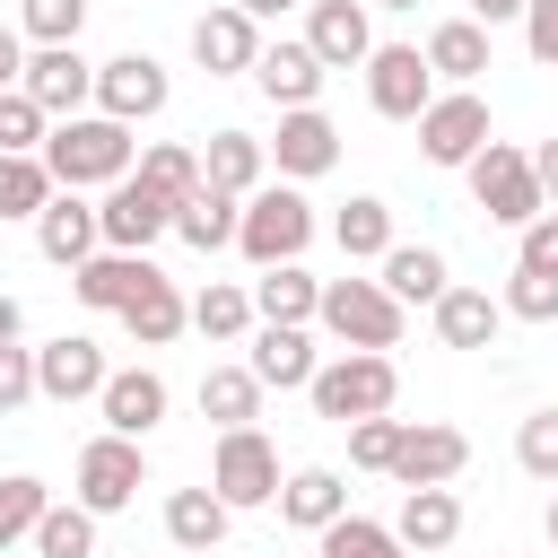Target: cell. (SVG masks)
I'll return each mask as SVG.
<instances>
[{
	"label": "cell",
	"mask_w": 558,
	"mask_h": 558,
	"mask_svg": "<svg viewBox=\"0 0 558 558\" xmlns=\"http://www.w3.org/2000/svg\"><path fill=\"white\" fill-rule=\"evenodd\" d=\"M35 157H44V174H52L61 192L122 183V174H131V122H113V113H70V122L44 131Z\"/></svg>",
	"instance_id": "1"
},
{
	"label": "cell",
	"mask_w": 558,
	"mask_h": 558,
	"mask_svg": "<svg viewBox=\"0 0 558 558\" xmlns=\"http://www.w3.org/2000/svg\"><path fill=\"white\" fill-rule=\"evenodd\" d=\"M305 244H314V201L296 183H253L235 209V253L253 270H270V262H296Z\"/></svg>",
	"instance_id": "2"
},
{
	"label": "cell",
	"mask_w": 558,
	"mask_h": 558,
	"mask_svg": "<svg viewBox=\"0 0 558 558\" xmlns=\"http://www.w3.org/2000/svg\"><path fill=\"white\" fill-rule=\"evenodd\" d=\"M314 323H323L331 340H349V349H392L401 323H410V305H401L384 279H323Z\"/></svg>",
	"instance_id": "3"
},
{
	"label": "cell",
	"mask_w": 558,
	"mask_h": 558,
	"mask_svg": "<svg viewBox=\"0 0 558 558\" xmlns=\"http://www.w3.org/2000/svg\"><path fill=\"white\" fill-rule=\"evenodd\" d=\"M314 410L323 418H375V410H392V392H401V366L384 357V349H349V357H331V366H314Z\"/></svg>",
	"instance_id": "4"
},
{
	"label": "cell",
	"mask_w": 558,
	"mask_h": 558,
	"mask_svg": "<svg viewBox=\"0 0 558 558\" xmlns=\"http://www.w3.org/2000/svg\"><path fill=\"white\" fill-rule=\"evenodd\" d=\"M148 488V462H140V436H87L78 445V506L87 514H122L131 497Z\"/></svg>",
	"instance_id": "5"
},
{
	"label": "cell",
	"mask_w": 558,
	"mask_h": 558,
	"mask_svg": "<svg viewBox=\"0 0 558 558\" xmlns=\"http://www.w3.org/2000/svg\"><path fill=\"white\" fill-rule=\"evenodd\" d=\"M209 488L244 514V506H270L279 497V453L262 427H218V453H209Z\"/></svg>",
	"instance_id": "6"
},
{
	"label": "cell",
	"mask_w": 558,
	"mask_h": 558,
	"mask_svg": "<svg viewBox=\"0 0 558 558\" xmlns=\"http://www.w3.org/2000/svg\"><path fill=\"white\" fill-rule=\"evenodd\" d=\"M357 70H366V105H375L384 122H418L427 96H436V70H427L418 44H375Z\"/></svg>",
	"instance_id": "7"
},
{
	"label": "cell",
	"mask_w": 558,
	"mask_h": 558,
	"mask_svg": "<svg viewBox=\"0 0 558 558\" xmlns=\"http://www.w3.org/2000/svg\"><path fill=\"white\" fill-rule=\"evenodd\" d=\"M471 201L497 218V227H523V218H541V183H532V157L523 148H506V140H488L471 166Z\"/></svg>",
	"instance_id": "8"
},
{
	"label": "cell",
	"mask_w": 558,
	"mask_h": 558,
	"mask_svg": "<svg viewBox=\"0 0 558 558\" xmlns=\"http://www.w3.org/2000/svg\"><path fill=\"white\" fill-rule=\"evenodd\" d=\"M157 235H174V201L148 192L140 174H122V183L96 201V244H113V253H148Z\"/></svg>",
	"instance_id": "9"
},
{
	"label": "cell",
	"mask_w": 558,
	"mask_h": 558,
	"mask_svg": "<svg viewBox=\"0 0 558 558\" xmlns=\"http://www.w3.org/2000/svg\"><path fill=\"white\" fill-rule=\"evenodd\" d=\"M480 148H488V105H480L471 87L427 96V113H418V157H427V166H471Z\"/></svg>",
	"instance_id": "10"
},
{
	"label": "cell",
	"mask_w": 558,
	"mask_h": 558,
	"mask_svg": "<svg viewBox=\"0 0 558 558\" xmlns=\"http://www.w3.org/2000/svg\"><path fill=\"white\" fill-rule=\"evenodd\" d=\"M17 87H26L52 122H70V113L96 96V61H87L78 44H35V52H26V70H17Z\"/></svg>",
	"instance_id": "11"
},
{
	"label": "cell",
	"mask_w": 558,
	"mask_h": 558,
	"mask_svg": "<svg viewBox=\"0 0 558 558\" xmlns=\"http://www.w3.org/2000/svg\"><path fill=\"white\" fill-rule=\"evenodd\" d=\"M166 70L148 61V52H113V61H96V113H113V122H148V113H166Z\"/></svg>",
	"instance_id": "12"
},
{
	"label": "cell",
	"mask_w": 558,
	"mask_h": 558,
	"mask_svg": "<svg viewBox=\"0 0 558 558\" xmlns=\"http://www.w3.org/2000/svg\"><path fill=\"white\" fill-rule=\"evenodd\" d=\"M105 375H113V366H105V349H96L87 331H61V340L35 349V392H44V401H96Z\"/></svg>",
	"instance_id": "13"
},
{
	"label": "cell",
	"mask_w": 558,
	"mask_h": 558,
	"mask_svg": "<svg viewBox=\"0 0 558 558\" xmlns=\"http://www.w3.org/2000/svg\"><path fill=\"white\" fill-rule=\"evenodd\" d=\"M462 462H471L462 427H401V445H392V480L401 488H453Z\"/></svg>",
	"instance_id": "14"
},
{
	"label": "cell",
	"mask_w": 558,
	"mask_h": 558,
	"mask_svg": "<svg viewBox=\"0 0 558 558\" xmlns=\"http://www.w3.org/2000/svg\"><path fill=\"white\" fill-rule=\"evenodd\" d=\"M262 148L279 157V174H288V183H314V174H331V166H340V131H331L314 105H288V113H279V140H262Z\"/></svg>",
	"instance_id": "15"
},
{
	"label": "cell",
	"mask_w": 558,
	"mask_h": 558,
	"mask_svg": "<svg viewBox=\"0 0 558 558\" xmlns=\"http://www.w3.org/2000/svg\"><path fill=\"white\" fill-rule=\"evenodd\" d=\"M305 44L323 70H357L375 52V26H366V0H314L305 9Z\"/></svg>",
	"instance_id": "16"
},
{
	"label": "cell",
	"mask_w": 558,
	"mask_h": 558,
	"mask_svg": "<svg viewBox=\"0 0 558 558\" xmlns=\"http://www.w3.org/2000/svg\"><path fill=\"white\" fill-rule=\"evenodd\" d=\"M453 532H462V497H453V488H401L392 541H401L410 558H436V549H453Z\"/></svg>",
	"instance_id": "17"
},
{
	"label": "cell",
	"mask_w": 558,
	"mask_h": 558,
	"mask_svg": "<svg viewBox=\"0 0 558 558\" xmlns=\"http://www.w3.org/2000/svg\"><path fill=\"white\" fill-rule=\"evenodd\" d=\"M253 87H262L279 113H288V105H314V96H323V61H314V44H288V35L262 44V52H253Z\"/></svg>",
	"instance_id": "18"
},
{
	"label": "cell",
	"mask_w": 558,
	"mask_h": 558,
	"mask_svg": "<svg viewBox=\"0 0 558 558\" xmlns=\"http://www.w3.org/2000/svg\"><path fill=\"white\" fill-rule=\"evenodd\" d=\"M96 410H105L113 436H148V427L166 418V375H157V366H122V375H105Z\"/></svg>",
	"instance_id": "19"
},
{
	"label": "cell",
	"mask_w": 558,
	"mask_h": 558,
	"mask_svg": "<svg viewBox=\"0 0 558 558\" xmlns=\"http://www.w3.org/2000/svg\"><path fill=\"white\" fill-rule=\"evenodd\" d=\"M253 52H262V26L227 0V9H209L201 26H192V61L209 70V78H227V70H253Z\"/></svg>",
	"instance_id": "20"
},
{
	"label": "cell",
	"mask_w": 558,
	"mask_h": 558,
	"mask_svg": "<svg viewBox=\"0 0 558 558\" xmlns=\"http://www.w3.org/2000/svg\"><path fill=\"white\" fill-rule=\"evenodd\" d=\"M244 366L262 375V392H270V384H279V392H296V384H314V366H323V357H314L305 323H262V331H253V357H244Z\"/></svg>",
	"instance_id": "21"
},
{
	"label": "cell",
	"mask_w": 558,
	"mask_h": 558,
	"mask_svg": "<svg viewBox=\"0 0 558 558\" xmlns=\"http://www.w3.org/2000/svg\"><path fill=\"white\" fill-rule=\"evenodd\" d=\"M35 244H44V262L78 270V262L96 253V209H87L78 192H52V201L35 209Z\"/></svg>",
	"instance_id": "22"
},
{
	"label": "cell",
	"mask_w": 558,
	"mask_h": 558,
	"mask_svg": "<svg viewBox=\"0 0 558 558\" xmlns=\"http://www.w3.org/2000/svg\"><path fill=\"white\" fill-rule=\"evenodd\" d=\"M148 270H157L148 253H113V244H96V253L70 270V288H78V305H96V314H122V296H131Z\"/></svg>",
	"instance_id": "23"
},
{
	"label": "cell",
	"mask_w": 558,
	"mask_h": 558,
	"mask_svg": "<svg viewBox=\"0 0 558 558\" xmlns=\"http://www.w3.org/2000/svg\"><path fill=\"white\" fill-rule=\"evenodd\" d=\"M183 323H192V305L174 296V279H166V270H148V279H140L131 296H122V331H131L140 349H166V340H174Z\"/></svg>",
	"instance_id": "24"
},
{
	"label": "cell",
	"mask_w": 558,
	"mask_h": 558,
	"mask_svg": "<svg viewBox=\"0 0 558 558\" xmlns=\"http://www.w3.org/2000/svg\"><path fill=\"white\" fill-rule=\"evenodd\" d=\"M279 514H288L296 532H323L331 514H349V488H340V471H331V462H305V471H288V480H279Z\"/></svg>",
	"instance_id": "25"
},
{
	"label": "cell",
	"mask_w": 558,
	"mask_h": 558,
	"mask_svg": "<svg viewBox=\"0 0 558 558\" xmlns=\"http://www.w3.org/2000/svg\"><path fill=\"white\" fill-rule=\"evenodd\" d=\"M227 514H235V506H227L218 488H174V497H166V541L192 549V558H209V549L227 541Z\"/></svg>",
	"instance_id": "26"
},
{
	"label": "cell",
	"mask_w": 558,
	"mask_h": 558,
	"mask_svg": "<svg viewBox=\"0 0 558 558\" xmlns=\"http://www.w3.org/2000/svg\"><path fill=\"white\" fill-rule=\"evenodd\" d=\"M497 323H506V305H497L488 288H445V296H436V340H445V349H488Z\"/></svg>",
	"instance_id": "27"
},
{
	"label": "cell",
	"mask_w": 558,
	"mask_h": 558,
	"mask_svg": "<svg viewBox=\"0 0 558 558\" xmlns=\"http://www.w3.org/2000/svg\"><path fill=\"white\" fill-rule=\"evenodd\" d=\"M262 166H270V148L253 140V131H209V148H201V183H218V192H253L262 183Z\"/></svg>",
	"instance_id": "28"
},
{
	"label": "cell",
	"mask_w": 558,
	"mask_h": 558,
	"mask_svg": "<svg viewBox=\"0 0 558 558\" xmlns=\"http://www.w3.org/2000/svg\"><path fill=\"white\" fill-rule=\"evenodd\" d=\"M427 70L453 78V87H471V78L488 70V26H480V17H445V26L427 35Z\"/></svg>",
	"instance_id": "29"
},
{
	"label": "cell",
	"mask_w": 558,
	"mask_h": 558,
	"mask_svg": "<svg viewBox=\"0 0 558 558\" xmlns=\"http://www.w3.org/2000/svg\"><path fill=\"white\" fill-rule=\"evenodd\" d=\"M235 192H218V183H201L192 201H174V235L192 244V253H218V244H235Z\"/></svg>",
	"instance_id": "30"
},
{
	"label": "cell",
	"mask_w": 558,
	"mask_h": 558,
	"mask_svg": "<svg viewBox=\"0 0 558 558\" xmlns=\"http://www.w3.org/2000/svg\"><path fill=\"white\" fill-rule=\"evenodd\" d=\"M384 288H392L401 305H436V296L453 288V270H445L436 244H392V253H384Z\"/></svg>",
	"instance_id": "31"
},
{
	"label": "cell",
	"mask_w": 558,
	"mask_h": 558,
	"mask_svg": "<svg viewBox=\"0 0 558 558\" xmlns=\"http://www.w3.org/2000/svg\"><path fill=\"white\" fill-rule=\"evenodd\" d=\"M314 296H323V279L296 270V262H270V270L253 279V314H262V323H314Z\"/></svg>",
	"instance_id": "32"
},
{
	"label": "cell",
	"mask_w": 558,
	"mask_h": 558,
	"mask_svg": "<svg viewBox=\"0 0 558 558\" xmlns=\"http://www.w3.org/2000/svg\"><path fill=\"white\" fill-rule=\"evenodd\" d=\"M201 418L253 427V418H262V375H253V366H209V375H201Z\"/></svg>",
	"instance_id": "33"
},
{
	"label": "cell",
	"mask_w": 558,
	"mask_h": 558,
	"mask_svg": "<svg viewBox=\"0 0 558 558\" xmlns=\"http://www.w3.org/2000/svg\"><path fill=\"white\" fill-rule=\"evenodd\" d=\"M331 235H340L349 262H384V253H392V209H384L375 192H357V201L331 218Z\"/></svg>",
	"instance_id": "34"
},
{
	"label": "cell",
	"mask_w": 558,
	"mask_h": 558,
	"mask_svg": "<svg viewBox=\"0 0 558 558\" xmlns=\"http://www.w3.org/2000/svg\"><path fill=\"white\" fill-rule=\"evenodd\" d=\"M192 331H209V340H244V331H253V288L209 279V288L192 296Z\"/></svg>",
	"instance_id": "35"
},
{
	"label": "cell",
	"mask_w": 558,
	"mask_h": 558,
	"mask_svg": "<svg viewBox=\"0 0 558 558\" xmlns=\"http://www.w3.org/2000/svg\"><path fill=\"white\" fill-rule=\"evenodd\" d=\"M26 541H35V558H96V514L87 506H44Z\"/></svg>",
	"instance_id": "36"
},
{
	"label": "cell",
	"mask_w": 558,
	"mask_h": 558,
	"mask_svg": "<svg viewBox=\"0 0 558 558\" xmlns=\"http://www.w3.org/2000/svg\"><path fill=\"white\" fill-rule=\"evenodd\" d=\"M140 183H148V192H166V201H192V192H201V148H183V140L140 148Z\"/></svg>",
	"instance_id": "37"
},
{
	"label": "cell",
	"mask_w": 558,
	"mask_h": 558,
	"mask_svg": "<svg viewBox=\"0 0 558 558\" xmlns=\"http://www.w3.org/2000/svg\"><path fill=\"white\" fill-rule=\"evenodd\" d=\"M314 541H323V558H410L392 541V523H366V514H331Z\"/></svg>",
	"instance_id": "38"
},
{
	"label": "cell",
	"mask_w": 558,
	"mask_h": 558,
	"mask_svg": "<svg viewBox=\"0 0 558 558\" xmlns=\"http://www.w3.org/2000/svg\"><path fill=\"white\" fill-rule=\"evenodd\" d=\"M52 131V113L26 96V87H0V157H35Z\"/></svg>",
	"instance_id": "39"
},
{
	"label": "cell",
	"mask_w": 558,
	"mask_h": 558,
	"mask_svg": "<svg viewBox=\"0 0 558 558\" xmlns=\"http://www.w3.org/2000/svg\"><path fill=\"white\" fill-rule=\"evenodd\" d=\"M61 183L44 174V157H0V218H35Z\"/></svg>",
	"instance_id": "40"
},
{
	"label": "cell",
	"mask_w": 558,
	"mask_h": 558,
	"mask_svg": "<svg viewBox=\"0 0 558 558\" xmlns=\"http://www.w3.org/2000/svg\"><path fill=\"white\" fill-rule=\"evenodd\" d=\"M44 506H52V488H44L35 471H9V480H0V549H17V541L35 532Z\"/></svg>",
	"instance_id": "41"
},
{
	"label": "cell",
	"mask_w": 558,
	"mask_h": 558,
	"mask_svg": "<svg viewBox=\"0 0 558 558\" xmlns=\"http://www.w3.org/2000/svg\"><path fill=\"white\" fill-rule=\"evenodd\" d=\"M514 323H558V270H523L514 262V279H506V296H497Z\"/></svg>",
	"instance_id": "42"
},
{
	"label": "cell",
	"mask_w": 558,
	"mask_h": 558,
	"mask_svg": "<svg viewBox=\"0 0 558 558\" xmlns=\"http://www.w3.org/2000/svg\"><path fill=\"white\" fill-rule=\"evenodd\" d=\"M17 26H26L35 44H78V26H87V0H17Z\"/></svg>",
	"instance_id": "43"
},
{
	"label": "cell",
	"mask_w": 558,
	"mask_h": 558,
	"mask_svg": "<svg viewBox=\"0 0 558 558\" xmlns=\"http://www.w3.org/2000/svg\"><path fill=\"white\" fill-rule=\"evenodd\" d=\"M514 462H523L532 480H549V488H558V410H532V418L514 427Z\"/></svg>",
	"instance_id": "44"
},
{
	"label": "cell",
	"mask_w": 558,
	"mask_h": 558,
	"mask_svg": "<svg viewBox=\"0 0 558 558\" xmlns=\"http://www.w3.org/2000/svg\"><path fill=\"white\" fill-rule=\"evenodd\" d=\"M392 445H401V418H392V410L349 418V462H357V471H392Z\"/></svg>",
	"instance_id": "45"
},
{
	"label": "cell",
	"mask_w": 558,
	"mask_h": 558,
	"mask_svg": "<svg viewBox=\"0 0 558 558\" xmlns=\"http://www.w3.org/2000/svg\"><path fill=\"white\" fill-rule=\"evenodd\" d=\"M26 401H35V349L0 340V418H9V410H26Z\"/></svg>",
	"instance_id": "46"
},
{
	"label": "cell",
	"mask_w": 558,
	"mask_h": 558,
	"mask_svg": "<svg viewBox=\"0 0 558 558\" xmlns=\"http://www.w3.org/2000/svg\"><path fill=\"white\" fill-rule=\"evenodd\" d=\"M523 44L541 70H558V0H523Z\"/></svg>",
	"instance_id": "47"
},
{
	"label": "cell",
	"mask_w": 558,
	"mask_h": 558,
	"mask_svg": "<svg viewBox=\"0 0 558 558\" xmlns=\"http://www.w3.org/2000/svg\"><path fill=\"white\" fill-rule=\"evenodd\" d=\"M523 270H558V218H523Z\"/></svg>",
	"instance_id": "48"
},
{
	"label": "cell",
	"mask_w": 558,
	"mask_h": 558,
	"mask_svg": "<svg viewBox=\"0 0 558 558\" xmlns=\"http://www.w3.org/2000/svg\"><path fill=\"white\" fill-rule=\"evenodd\" d=\"M532 183H541V201H558V140L532 148Z\"/></svg>",
	"instance_id": "49"
},
{
	"label": "cell",
	"mask_w": 558,
	"mask_h": 558,
	"mask_svg": "<svg viewBox=\"0 0 558 558\" xmlns=\"http://www.w3.org/2000/svg\"><path fill=\"white\" fill-rule=\"evenodd\" d=\"M17 70H26V44H17V26H0V87H17Z\"/></svg>",
	"instance_id": "50"
},
{
	"label": "cell",
	"mask_w": 558,
	"mask_h": 558,
	"mask_svg": "<svg viewBox=\"0 0 558 558\" xmlns=\"http://www.w3.org/2000/svg\"><path fill=\"white\" fill-rule=\"evenodd\" d=\"M471 17L480 26H506V17H523V0H471Z\"/></svg>",
	"instance_id": "51"
},
{
	"label": "cell",
	"mask_w": 558,
	"mask_h": 558,
	"mask_svg": "<svg viewBox=\"0 0 558 558\" xmlns=\"http://www.w3.org/2000/svg\"><path fill=\"white\" fill-rule=\"evenodd\" d=\"M235 9H244V17H253V26H262V17H288V9H296V0H235Z\"/></svg>",
	"instance_id": "52"
},
{
	"label": "cell",
	"mask_w": 558,
	"mask_h": 558,
	"mask_svg": "<svg viewBox=\"0 0 558 558\" xmlns=\"http://www.w3.org/2000/svg\"><path fill=\"white\" fill-rule=\"evenodd\" d=\"M17 323H26V314H17V296L0 288V340H17Z\"/></svg>",
	"instance_id": "53"
},
{
	"label": "cell",
	"mask_w": 558,
	"mask_h": 558,
	"mask_svg": "<svg viewBox=\"0 0 558 558\" xmlns=\"http://www.w3.org/2000/svg\"><path fill=\"white\" fill-rule=\"evenodd\" d=\"M366 9H418V0H366Z\"/></svg>",
	"instance_id": "54"
},
{
	"label": "cell",
	"mask_w": 558,
	"mask_h": 558,
	"mask_svg": "<svg viewBox=\"0 0 558 558\" xmlns=\"http://www.w3.org/2000/svg\"><path fill=\"white\" fill-rule=\"evenodd\" d=\"M549 549H558V497H549Z\"/></svg>",
	"instance_id": "55"
},
{
	"label": "cell",
	"mask_w": 558,
	"mask_h": 558,
	"mask_svg": "<svg viewBox=\"0 0 558 558\" xmlns=\"http://www.w3.org/2000/svg\"><path fill=\"white\" fill-rule=\"evenodd\" d=\"M183 558H192V549H183Z\"/></svg>",
	"instance_id": "56"
},
{
	"label": "cell",
	"mask_w": 558,
	"mask_h": 558,
	"mask_svg": "<svg viewBox=\"0 0 558 558\" xmlns=\"http://www.w3.org/2000/svg\"><path fill=\"white\" fill-rule=\"evenodd\" d=\"M436 558H445V549H436Z\"/></svg>",
	"instance_id": "57"
}]
</instances>
